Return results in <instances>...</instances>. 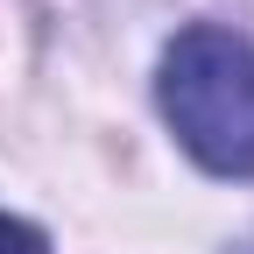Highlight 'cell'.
I'll use <instances>...</instances> for the list:
<instances>
[{
	"mask_svg": "<svg viewBox=\"0 0 254 254\" xmlns=\"http://www.w3.org/2000/svg\"><path fill=\"white\" fill-rule=\"evenodd\" d=\"M155 106L205 177H254V43L226 21H190L163 43Z\"/></svg>",
	"mask_w": 254,
	"mask_h": 254,
	"instance_id": "obj_1",
	"label": "cell"
},
{
	"mask_svg": "<svg viewBox=\"0 0 254 254\" xmlns=\"http://www.w3.org/2000/svg\"><path fill=\"white\" fill-rule=\"evenodd\" d=\"M0 254H50V233L21 212H0Z\"/></svg>",
	"mask_w": 254,
	"mask_h": 254,
	"instance_id": "obj_2",
	"label": "cell"
}]
</instances>
